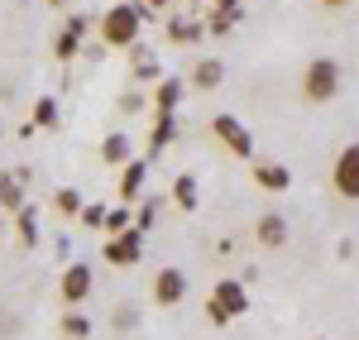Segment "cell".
Listing matches in <instances>:
<instances>
[{
	"mask_svg": "<svg viewBox=\"0 0 359 340\" xmlns=\"http://www.w3.org/2000/svg\"><path fill=\"white\" fill-rule=\"evenodd\" d=\"M101 230H106L111 240H115V235H125V230H135V221H130V206H115V211H106V226H101Z\"/></svg>",
	"mask_w": 359,
	"mask_h": 340,
	"instance_id": "22",
	"label": "cell"
},
{
	"mask_svg": "<svg viewBox=\"0 0 359 340\" xmlns=\"http://www.w3.org/2000/svg\"><path fill=\"white\" fill-rule=\"evenodd\" d=\"M86 34H91V15H72L67 25L57 29V39H53V57H57V62H72Z\"/></svg>",
	"mask_w": 359,
	"mask_h": 340,
	"instance_id": "6",
	"label": "cell"
},
{
	"mask_svg": "<svg viewBox=\"0 0 359 340\" xmlns=\"http://www.w3.org/2000/svg\"><path fill=\"white\" fill-rule=\"evenodd\" d=\"M57 331H62L67 340H86V336H91V316H82V312H67Z\"/></svg>",
	"mask_w": 359,
	"mask_h": 340,
	"instance_id": "21",
	"label": "cell"
},
{
	"mask_svg": "<svg viewBox=\"0 0 359 340\" xmlns=\"http://www.w3.org/2000/svg\"><path fill=\"white\" fill-rule=\"evenodd\" d=\"M340 62L335 57H311L302 72V96L311 101V106H326V101H335L340 96Z\"/></svg>",
	"mask_w": 359,
	"mask_h": 340,
	"instance_id": "2",
	"label": "cell"
},
{
	"mask_svg": "<svg viewBox=\"0 0 359 340\" xmlns=\"http://www.w3.org/2000/svg\"><path fill=\"white\" fill-rule=\"evenodd\" d=\"M144 177H149V158H135V163L120 168V201H125V206L144 197Z\"/></svg>",
	"mask_w": 359,
	"mask_h": 340,
	"instance_id": "13",
	"label": "cell"
},
{
	"mask_svg": "<svg viewBox=\"0 0 359 340\" xmlns=\"http://www.w3.org/2000/svg\"><path fill=\"white\" fill-rule=\"evenodd\" d=\"M182 297H187V273L172 268V264L158 268V273H154V302H158V307H177Z\"/></svg>",
	"mask_w": 359,
	"mask_h": 340,
	"instance_id": "7",
	"label": "cell"
},
{
	"mask_svg": "<svg viewBox=\"0 0 359 340\" xmlns=\"http://www.w3.org/2000/svg\"><path fill=\"white\" fill-rule=\"evenodd\" d=\"M29 201H25V177H20V172H0V211H5V216H20V211H25Z\"/></svg>",
	"mask_w": 359,
	"mask_h": 340,
	"instance_id": "11",
	"label": "cell"
},
{
	"mask_svg": "<svg viewBox=\"0 0 359 340\" xmlns=\"http://www.w3.org/2000/svg\"><path fill=\"white\" fill-rule=\"evenodd\" d=\"M196 34H201L196 20H172V25H168V39H172V43H196Z\"/></svg>",
	"mask_w": 359,
	"mask_h": 340,
	"instance_id": "23",
	"label": "cell"
},
{
	"mask_svg": "<svg viewBox=\"0 0 359 340\" xmlns=\"http://www.w3.org/2000/svg\"><path fill=\"white\" fill-rule=\"evenodd\" d=\"M82 226H106V206L101 201H91V206H82V216H77Z\"/></svg>",
	"mask_w": 359,
	"mask_h": 340,
	"instance_id": "26",
	"label": "cell"
},
{
	"mask_svg": "<svg viewBox=\"0 0 359 340\" xmlns=\"http://www.w3.org/2000/svg\"><path fill=\"white\" fill-rule=\"evenodd\" d=\"M120 111H144V96H135V91H125V96H120Z\"/></svg>",
	"mask_w": 359,
	"mask_h": 340,
	"instance_id": "28",
	"label": "cell"
},
{
	"mask_svg": "<svg viewBox=\"0 0 359 340\" xmlns=\"http://www.w3.org/2000/svg\"><path fill=\"white\" fill-rule=\"evenodd\" d=\"M149 5H154V10H158V5H168V0H149Z\"/></svg>",
	"mask_w": 359,
	"mask_h": 340,
	"instance_id": "31",
	"label": "cell"
},
{
	"mask_svg": "<svg viewBox=\"0 0 359 340\" xmlns=\"http://www.w3.org/2000/svg\"><path fill=\"white\" fill-rule=\"evenodd\" d=\"M211 135H216L235 158H249V154H254V135H249V125H240L235 115H216V120H211Z\"/></svg>",
	"mask_w": 359,
	"mask_h": 340,
	"instance_id": "5",
	"label": "cell"
},
{
	"mask_svg": "<svg viewBox=\"0 0 359 340\" xmlns=\"http://www.w3.org/2000/svg\"><path fill=\"white\" fill-rule=\"evenodd\" d=\"M48 5H53V10H62V5H67V0H48Z\"/></svg>",
	"mask_w": 359,
	"mask_h": 340,
	"instance_id": "30",
	"label": "cell"
},
{
	"mask_svg": "<svg viewBox=\"0 0 359 340\" xmlns=\"http://www.w3.org/2000/svg\"><path fill=\"white\" fill-rule=\"evenodd\" d=\"M0 235H5V211H0Z\"/></svg>",
	"mask_w": 359,
	"mask_h": 340,
	"instance_id": "32",
	"label": "cell"
},
{
	"mask_svg": "<svg viewBox=\"0 0 359 340\" xmlns=\"http://www.w3.org/2000/svg\"><path fill=\"white\" fill-rule=\"evenodd\" d=\"M182 91H187L182 77H158V86H154V111H158V115H177Z\"/></svg>",
	"mask_w": 359,
	"mask_h": 340,
	"instance_id": "12",
	"label": "cell"
},
{
	"mask_svg": "<svg viewBox=\"0 0 359 340\" xmlns=\"http://www.w3.org/2000/svg\"><path fill=\"white\" fill-rule=\"evenodd\" d=\"M101 158H106L111 168H125V163H135V144H130V135H125V130L106 135V140H101Z\"/></svg>",
	"mask_w": 359,
	"mask_h": 340,
	"instance_id": "15",
	"label": "cell"
},
{
	"mask_svg": "<svg viewBox=\"0 0 359 340\" xmlns=\"http://www.w3.org/2000/svg\"><path fill=\"white\" fill-rule=\"evenodd\" d=\"M321 340H326V336H321Z\"/></svg>",
	"mask_w": 359,
	"mask_h": 340,
	"instance_id": "34",
	"label": "cell"
},
{
	"mask_svg": "<svg viewBox=\"0 0 359 340\" xmlns=\"http://www.w3.org/2000/svg\"><path fill=\"white\" fill-rule=\"evenodd\" d=\"M211 297L225 307V316H230V321L249 312V292H245V283H240V278H221V283L211 287Z\"/></svg>",
	"mask_w": 359,
	"mask_h": 340,
	"instance_id": "9",
	"label": "cell"
},
{
	"mask_svg": "<svg viewBox=\"0 0 359 340\" xmlns=\"http://www.w3.org/2000/svg\"><path fill=\"white\" fill-rule=\"evenodd\" d=\"M254 235H259V245H264V250H283L292 230H287V221H283L278 211H264V216L254 221Z\"/></svg>",
	"mask_w": 359,
	"mask_h": 340,
	"instance_id": "10",
	"label": "cell"
},
{
	"mask_svg": "<svg viewBox=\"0 0 359 340\" xmlns=\"http://www.w3.org/2000/svg\"><path fill=\"white\" fill-rule=\"evenodd\" d=\"M57 120H62L57 101L53 96H39V101H34V130H57Z\"/></svg>",
	"mask_w": 359,
	"mask_h": 340,
	"instance_id": "20",
	"label": "cell"
},
{
	"mask_svg": "<svg viewBox=\"0 0 359 340\" xmlns=\"http://www.w3.org/2000/svg\"><path fill=\"white\" fill-rule=\"evenodd\" d=\"M172 140H177V115H158L154 130H149V154H144V158H158Z\"/></svg>",
	"mask_w": 359,
	"mask_h": 340,
	"instance_id": "16",
	"label": "cell"
},
{
	"mask_svg": "<svg viewBox=\"0 0 359 340\" xmlns=\"http://www.w3.org/2000/svg\"><path fill=\"white\" fill-rule=\"evenodd\" d=\"M15 230H20V245L25 250H39V206H25L15 216Z\"/></svg>",
	"mask_w": 359,
	"mask_h": 340,
	"instance_id": "19",
	"label": "cell"
},
{
	"mask_svg": "<svg viewBox=\"0 0 359 340\" xmlns=\"http://www.w3.org/2000/svg\"><path fill=\"white\" fill-rule=\"evenodd\" d=\"M154 226H158V201H144L139 216H135V230H139V235H149Z\"/></svg>",
	"mask_w": 359,
	"mask_h": 340,
	"instance_id": "24",
	"label": "cell"
},
{
	"mask_svg": "<svg viewBox=\"0 0 359 340\" xmlns=\"http://www.w3.org/2000/svg\"><path fill=\"white\" fill-rule=\"evenodd\" d=\"M172 201H177L182 211H196V206H201V192H196L192 172H177V177H172Z\"/></svg>",
	"mask_w": 359,
	"mask_h": 340,
	"instance_id": "18",
	"label": "cell"
},
{
	"mask_svg": "<svg viewBox=\"0 0 359 340\" xmlns=\"http://www.w3.org/2000/svg\"><path fill=\"white\" fill-rule=\"evenodd\" d=\"M321 5H326V10H340V5H350V0H321Z\"/></svg>",
	"mask_w": 359,
	"mask_h": 340,
	"instance_id": "29",
	"label": "cell"
},
{
	"mask_svg": "<svg viewBox=\"0 0 359 340\" xmlns=\"http://www.w3.org/2000/svg\"><path fill=\"white\" fill-rule=\"evenodd\" d=\"M139 10H135V0H120V5H111L106 15H101V43L106 48H135L139 43Z\"/></svg>",
	"mask_w": 359,
	"mask_h": 340,
	"instance_id": "1",
	"label": "cell"
},
{
	"mask_svg": "<svg viewBox=\"0 0 359 340\" xmlns=\"http://www.w3.org/2000/svg\"><path fill=\"white\" fill-rule=\"evenodd\" d=\"M221 82H225V62L221 57H201V62L192 67V86L196 91H216Z\"/></svg>",
	"mask_w": 359,
	"mask_h": 340,
	"instance_id": "17",
	"label": "cell"
},
{
	"mask_svg": "<svg viewBox=\"0 0 359 340\" xmlns=\"http://www.w3.org/2000/svg\"><path fill=\"white\" fill-rule=\"evenodd\" d=\"M91 287H96V273H91V264H67L62 268V278H57V297L77 312L86 297H91Z\"/></svg>",
	"mask_w": 359,
	"mask_h": 340,
	"instance_id": "4",
	"label": "cell"
},
{
	"mask_svg": "<svg viewBox=\"0 0 359 340\" xmlns=\"http://www.w3.org/2000/svg\"><path fill=\"white\" fill-rule=\"evenodd\" d=\"M139 254H144V235H139V230H125V235L106 240V259H111L115 268H135Z\"/></svg>",
	"mask_w": 359,
	"mask_h": 340,
	"instance_id": "8",
	"label": "cell"
},
{
	"mask_svg": "<svg viewBox=\"0 0 359 340\" xmlns=\"http://www.w3.org/2000/svg\"><path fill=\"white\" fill-rule=\"evenodd\" d=\"M331 187H335V197L359 201V144H345V149L335 154V163H331Z\"/></svg>",
	"mask_w": 359,
	"mask_h": 340,
	"instance_id": "3",
	"label": "cell"
},
{
	"mask_svg": "<svg viewBox=\"0 0 359 340\" xmlns=\"http://www.w3.org/2000/svg\"><path fill=\"white\" fill-rule=\"evenodd\" d=\"M0 135H5V125H0Z\"/></svg>",
	"mask_w": 359,
	"mask_h": 340,
	"instance_id": "33",
	"label": "cell"
},
{
	"mask_svg": "<svg viewBox=\"0 0 359 340\" xmlns=\"http://www.w3.org/2000/svg\"><path fill=\"white\" fill-rule=\"evenodd\" d=\"M53 206H57V211H62V216H82V197H77L72 187H62V192H57V197H53Z\"/></svg>",
	"mask_w": 359,
	"mask_h": 340,
	"instance_id": "25",
	"label": "cell"
},
{
	"mask_svg": "<svg viewBox=\"0 0 359 340\" xmlns=\"http://www.w3.org/2000/svg\"><path fill=\"white\" fill-rule=\"evenodd\" d=\"M264 192H287L292 187V168L287 163H254V172H249Z\"/></svg>",
	"mask_w": 359,
	"mask_h": 340,
	"instance_id": "14",
	"label": "cell"
},
{
	"mask_svg": "<svg viewBox=\"0 0 359 340\" xmlns=\"http://www.w3.org/2000/svg\"><path fill=\"white\" fill-rule=\"evenodd\" d=\"M206 321H211V326H230V316H225V307L216 297H206Z\"/></svg>",
	"mask_w": 359,
	"mask_h": 340,
	"instance_id": "27",
	"label": "cell"
}]
</instances>
